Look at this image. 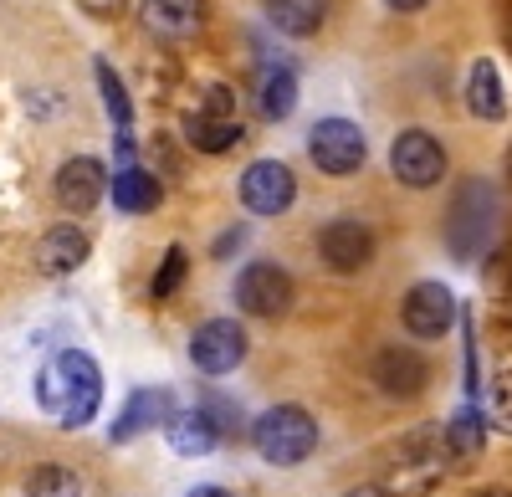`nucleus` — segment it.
Returning <instances> with one entry per match:
<instances>
[{
	"label": "nucleus",
	"mask_w": 512,
	"mask_h": 497,
	"mask_svg": "<svg viewBox=\"0 0 512 497\" xmlns=\"http://www.w3.org/2000/svg\"><path fill=\"white\" fill-rule=\"evenodd\" d=\"M487 421H492L497 431H507V436H512V369L487 385Z\"/></svg>",
	"instance_id": "nucleus-24"
},
{
	"label": "nucleus",
	"mask_w": 512,
	"mask_h": 497,
	"mask_svg": "<svg viewBox=\"0 0 512 497\" xmlns=\"http://www.w3.org/2000/svg\"><path fill=\"white\" fill-rule=\"evenodd\" d=\"M82 11H93V16H103V21H108V16H118V11H123V0H82Z\"/></svg>",
	"instance_id": "nucleus-27"
},
{
	"label": "nucleus",
	"mask_w": 512,
	"mask_h": 497,
	"mask_svg": "<svg viewBox=\"0 0 512 497\" xmlns=\"http://www.w3.org/2000/svg\"><path fill=\"white\" fill-rule=\"evenodd\" d=\"M251 441H256V451H262V462H272V467H297V462L313 457L318 421L308 416L303 405H272L267 416H256Z\"/></svg>",
	"instance_id": "nucleus-2"
},
{
	"label": "nucleus",
	"mask_w": 512,
	"mask_h": 497,
	"mask_svg": "<svg viewBox=\"0 0 512 497\" xmlns=\"http://www.w3.org/2000/svg\"><path fill=\"white\" fill-rule=\"evenodd\" d=\"M466 108H472L477 118H487V123H497L502 113H507V98H502V77H497V67L482 57V62H472V72H466Z\"/></svg>",
	"instance_id": "nucleus-19"
},
{
	"label": "nucleus",
	"mask_w": 512,
	"mask_h": 497,
	"mask_svg": "<svg viewBox=\"0 0 512 497\" xmlns=\"http://www.w3.org/2000/svg\"><path fill=\"white\" fill-rule=\"evenodd\" d=\"M113 205L123 216H144L159 205V180L149 170H139V164H123V170L113 175Z\"/></svg>",
	"instance_id": "nucleus-18"
},
{
	"label": "nucleus",
	"mask_w": 512,
	"mask_h": 497,
	"mask_svg": "<svg viewBox=\"0 0 512 497\" xmlns=\"http://www.w3.org/2000/svg\"><path fill=\"white\" fill-rule=\"evenodd\" d=\"M297 195V180L282 159H256L246 164V175H241V200H246V211L256 216H282L287 205Z\"/></svg>",
	"instance_id": "nucleus-9"
},
{
	"label": "nucleus",
	"mask_w": 512,
	"mask_h": 497,
	"mask_svg": "<svg viewBox=\"0 0 512 497\" xmlns=\"http://www.w3.org/2000/svg\"><path fill=\"white\" fill-rule=\"evenodd\" d=\"M256 103H262L267 118H287L297 108V77L287 67H267L262 82H256Z\"/></svg>",
	"instance_id": "nucleus-21"
},
{
	"label": "nucleus",
	"mask_w": 512,
	"mask_h": 497,
	"mask_svg": "<svg viewBox=\"0 0 512 497\" xmlns=\"http://www.w3.org/2000/svg\"><path fill=\"white\" fill-rule=\"evenodd\" d=\"M180 277H185V246H169L164 252V267L154 272V282H149V298H169L180 287Z\"/></svg>",
	"instance_id": "nucleus-25"
},
{
	"label": "nucleus",
	"mask_w": 512,
	"mask_h": 497,
	"mask_svg": "<svg viewBox=\"0 0 512 497\" xmlns=\"http://www.w3.org/2000/svg\"><path fill=\"white\" fill-rule=\"evenodd\" d=\"M190 359L200 375H231V369L246 359V328L236 318H210L195 328L190 339Z\"/></svg>",
	"instance_id": "nucleus-8"
},
{
	"label": "nucleus",
	"mask_w": 512,
	"mask_h": 497,
	"mask_svg": "<svg viewBox=\"0 0 512 497\" xmlns=\"http://www.w3.org/2000/svg\"><path fill=\"white\" fill-rule=\"evenodd\" d=\"M36 400L57 426H67V431L88 426L98 416V405H103V375H98L93 354L62 349L57 359H47L41 375H36Z\"/></svg>",
	"instance_id": "nucleus-1"
},
{
	"label": "nucleus",
	"mask_w": 512,
	"mask_h": 497,
	"mask_svg": "<svg viewBox=\"0 0 512 497\" xmlns=\"http://www.w3.org/2000/svg\"><path fill=\"white\" fill-rule=\"evenodd\" d=\"M144 26L154 36H169V41H185L200 31L205 21V0H144Z\"/></svg>",
	"instance_id": "nucleus-17"
},
{
	"label": "nucleus",
	"mask_w": 512,
	"mask_h": 497,
	"mask_svg": "<svg viewBox=\"0 0 512 497\" xmlns=\"http://www.w3.org/2000/svg\"><path fill=\"white\" fill-rule=\"evenodd\" d=\"M241 113H236V93L210 82V88L195 93L190 113H185V139L200 149V154H226L241 144Z\"/></svg>",
	"instance_id": "nucleus-3"
},
{
	"label": "nucleus",
	"mask_w": 512,
	"mask_h": 497,
	"mask_svg": "<svg viewBox=\"0 0 512 497\" xmlns=\"http://www.w3.org/2000/svg\"><path fill=\"white\" fill-rule=\"evenodd\" d=\"M482 497H512V492H482Z\"/></svg>",
	"instance_id": "nucleus-31"
},
{
	"label": "nucleus",
	"mask_w": 512,
	"mask_h": 497,
	"mask_svg": "<svg viewBox=\"0 0 512 497\" xmlns=\"http://www.w3.org/2000/svg\"><path fill=\"white\" fill-rule=\"evenodd\" d=\"M88 231L82 226H72V221H62V226H52L47 236L36 241V267L47 272V277H62V272H77L82 262H88Z\"/></svg>",
	"instance_id": "nucleus-15"
},
{
	"label": "nucleus",
	"mask_w": 512,
	"mask_h": 497,
	"mask_svg": "<svg viewBox=\"0 0 512 497\" xmlns=\"http://www.w3.org/2000/svg\"><path fill=\"white\" fill-rule=\"evenodd\" d=\"M344 497H390L384 487H354V492H344Z\"/></svg>",
	"instance_id": "nucleus-30"
},
{
	"label": "nucleus",
	"mask_w": 512,
	"mask_h": 497,
	"mask_svg": "<svg viewBox=\"0 0 512 497\" xmlns=\"http://www.w3.org/2000/svg\"><path fill=\"white\" fill-rule=\"evenodd\" d=\"M103 190H108V170L93 154H77V159H67L57 170V200H62V211H72V216H88L93 205L103 200Z\"/></svg>",
	"instance_id": "nucleus-12"
},
{
	"label": "nucleus",
	"mask_w": 512,
	"mask_h": 497,
	"mask_svg": "<svg viewBox=\"0 0 512 497\" xmlns=\"http://www.w3.org/2000/svg\"><path fill=\"white\" fill-rule=\"evenodd\" d=\"M328 16V0H267V21L287 36H313Z\"/></svg>",
	"instance_id": "nucleus-20"
},
{
	"label": "nucleus",
	"mask_w": 512,
	"mask_h": 497,
	"mask_svg": "<svg viewBox=\"0 0 512 497\" xmlns=\"http://www.w3.org/2000/svg\"><path fill=\"white\" fill-rule=\"evenodd\" d=\"M164 441L180 451V457H210V451L221 446V426L210 421V410L195 405V410H175L164 426Z\"/></svg>",
	"instance_id": "nucleus-16"
},
{
	"label": "nucleus",
	"mask_w": 512,
	"mask_h": 497,
	"mask_svg": "<svg viewBox=\"0 0 512 497\" xmlns=\"http://www.w3.org/2000/svg\"><path fill=\"white\" fill-rule=\"evenodd\" d=\"M425 380H431V364H425L415 349H379V359H374V385H379L384 395L410 400V395L425 390Z\"/></svg>",
	"instance_id": "nucleus-13"
},
{
	"label": "nucleus",
	"mask_w": 512,
	"mask_h": 497,
	"mask_svg": "<svg viewBox=\"0 0 512 497\" xmlns=\"http://www.w3.org/2000/svg\"><path fill=\"white\" fill-rule=\"evenodd\" d=\"M318 257H323L333 272H359V267H369V257H374V236H369V226H359L354 216H338V221H328V226L318 231Z\"/></svg>",
	"instance_id": "nucleus-11"
},
{
	"label": "nucleus",
	"mask_w": 512,
	"mask_h": 497,
	"mask_svg": "<svg viewBox=\"0 0 512 497\" xmlns=\"http://www.w3.org/2000/svg\"><path fill=\"white\" fill-rule=\"evenodd\" d=\"M446 451H456L461 462H472L482 451V410H461V416L446 426Z\"/></svg>",
	"instance_id": "nucleus-22"
},
{
	"label": "nucleus",
	"mask_w": 512,
	"mask_h": 497,
	"mask_svg": "<svg viewBox=\"0 0 512 497\" xmlns=\"http://www.w3.org/2000/svg\"><path fill=\"white\" fill-rule=\"evenodd\" d=\"M405 328L415 339H441L446 328L456 323V298H451V287L446 282H415L410 293H405V308H400Z\"/></svg>",
	"instance_id": "nucleus-10"
},
{
	"label": "nucleus",
	"mask_w": 512,
	"mask_h": 497,
	"mask_svg": "<svg viewBox=\"0 0 512 497\" xmlns=\"http://www.w3.org/2000/svg\"><path fill=\"white\" fill-rule=\"evenodd\" d=\"M236 308L251 318H282L292 308V277L277 262H251L236 277Z\"/></svg>",
	"instance_id": "nucleus-7"
},
{
	"label": "nucleus",
	"mask_w": 512,
	"mask_h": 497,
	"mask_svg": "<svg viewBox=\"0 0 512 497\" xmlns=\"http://www.w3.org/2000/svg\"><path fill=\"white\" fill-rule=\"evenodd\" d=\"M169 416H175V395L169 390H134L128 405H123V416L113 421L108 441H134V436H144L154 426H169Z\"/></svg>",
	"instance_id": "nucleus-14"
},
{
	"label": "nucleus",
	"mask_w": 512,
	"mask_h": 497,
	"mask_svg": "<svg viewBox=\"0 0 512 497\" xmlns=\"http://www.w3.org/2000/svg\"><path fill=\"white\" fill-rule=\"evenodd\" d=\"M390 170L400 185L410 190H431L441 175H446V149L436 134H425V129H405L395 144H390Z\"/></svg>",
	"instance_id": "nucleus-6"
},
{
	"label": "nucleus",
	"mask_w": 512,
	"mask_h": 497,
	"mask_svg": "<svg viewBox=\"0 0 512 497\" xmlns=\"http://www.w3.org/2000/svg\"><path fill=\"white\" fill-rule=\"evenodd\" d=\"M98 82H103V103H108V113L118 118V134L128 139V93H123V82L113 77L108 62H98Z\"/></svg>",
	"instance_id": "nucleus-26"
},
{
	"label": "nucleus",
	"mask_w": 512,
	"mask_h": 497,
	"mask_svg": "<svg viewBox=\"0 0 512 497\" xmlns=\"http://www.w3.org/2000/svg\"><path fill=\"white\" fill-rule=\"evenodd\" d=\"M384 6H390V11H420L425 0H384Z\"/></svg>",
	"instance_id": "nucleus-29"
},
{
	"label": "nucleus",
	"mask_w": 512,
	"mask_h": 497,
	"mask_svg": "<svg viewBox=\"0 0 512 497\" xmlns=\"http://www.w3.org/2000/svg\"><path fill=\"white\" fill-rule=\"evenodd\" d=\"M446 472V436H410L405 451L395 457L390 467V482H384V492L390 497H425Z\"/></svg>",
	"instance_id": "nucleus-4"
},
{
	"label": "nucleus",
	"mask_w": 512,
	"mask_h": 497,
	"mask_svg": "<svg viewBox=\"0 0 512 497\" xmlns=\"http://www.w3.org/2000/svg\"><path fill=\"white\" fill-rule=\"evenodd\" d=\"M26 497H82V482L67 467H36L26 477Z\"/></svg>",
	"instance_id": "nucleus-23"
},
{
	"label": "nucleus",
	"mask_w": 512,
	"mask_h": 497,
	"mask_svg": "<svg viewBox=\"0 0 512 497\" xmlns=\"http://www.w3.org/2000/svg\"><path fill=\"white\" fill-rule=\"evenodd\" d=\"M190 497H236V492H226V487H216V482H205V487H195Z\"/></svg>",
	"instance_id": "nucleus-28"
},
{
	"label": "nucleus",
	"mask_w": 512,
	"mask_h": 497,
	"mask_svg": "<svg viewBox=\"0 0 512 497\" xmlns=\"http://www.w3.org/2000/svg\"><path fill=\"white\" fill-rule=\"evenodd\" d=\"M308 154H313V164L323 175H354L359 164H364V154H369V144H364V129L359 123H349V118H323V123H313V134H308Z\"/></svg>",
	"instance_id": "nucleus-5"
}]
</instances>
